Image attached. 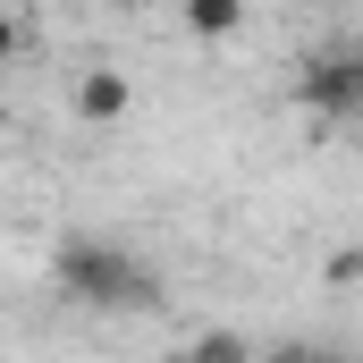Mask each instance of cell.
<instances>
[{
    "mask_svg": "<svg viewBox=\"0 0 363 363\" xmlns=\"http://www.w3.org/2000/svg\"><path fill=\"white\" fill-rule=\"evenodd\" d=\"M51 287L68 304H93V313H152L161 304V279L144 271L127 245H110V237H68L51 254Z\"/></svg>",
    "mask_w": 363,
    "mask_h": 363,
    "instance_id": "1",
    "label": "cell"
},
{
    "mask_svg": "<svg viewBox=\"0 0 363 363\" xmlns=\"http://www.w3.org/2000/svg\"><path fill=\"white\" fill-rule=\"evenodd\" d=\"M296 93H304L313 118H363V60L355 51H321V60H304Z\"/></svg>",
    "mask_w": 363,
    "mask_h": 363,
    "instance_id": "2",
    "label": "cell"
},
{
    "mask_svg": "<svg viewBox=\"0 0 363 363\" xmlns=\"http://www.w3.org/2000/svg\"><path fill=\"white\" fill-rule=\"evenodd\" d=\"M127 101H135V85H127L118 68H85V77H77V118H93V127H118Z\"/></svg>",
    "mask_w": 363,
    "mask_h": 363,
    "instance_id": "3",
    "label": "cell"
},
{
    "mask_svg": "<svg viewBox=\"0 0 363 363\" xmlns=\"http://www.w3.org/2000/svg\"><path fill=\"white\" fill-rule=\"evenodd\" d=\"M237 26H245L237 0H186V34H194V43H228Z\"/></svg>",
    "mask_w": 363,
    "mask_h": 363,
    "instance_id": "4",
    "label": "cell"
},
{
    "mask_svg": "<svg viewBox=\"0 0 363 363\" xmlns=\"http://www.w3.org/2000/svg\"><path fill=\"white\" fill-rule=\"evenodd\" d=\"M186 363H254V338H237V330H203V338L186 347Z\"/></svg>",
    "mask_w": 363,
    "mask_h": 363,
    "instance_id": "5",
    "label": "cell"
},
{
    "mask_svg": "<svg viewBox=\"0 0 363 363\" xmlns=\"http://www.w3.org/2000/svg\"><path fill=\"white\" fill-rule=\"evenodd\" d=\"M355 271H363V254H355V245H338V254H330V287H347Z\"/></svg>",
    "mask_w": 363,
    "mask_h": 363,
    "instance_id": "6",
    "label": "cell"
},
{
    "mask_svg": "<svg viewBox=\"0 0 363 363\" xmlns=\"http://www.w3.org/2000/svg\"><path fill=\"white\" fill-rule=\"evenodd\" d=\"M254 363H321V355H313V347H296V338H279L271 355H254Z\"/></svg>",
    "mask_w": 363,
    "mask_h": 363,
    "instance_id": "7",
    "label": "cell"
},
{
    "mask_svg": "<svg viewBox=\"0 0 363 363\" xmlns=\"http://www.w3.org/2000/svg\"><path fill=\"white\" fill-rule=\"evenodd\" d=\"M17 43H26V26H17V17H0V60H9Z\"/></svg>",
    "mask_w": 363,
    "mask_h": 363,
    "instance_id": "8",
    "label": "cell"
},
{
    "mask_svg": "<svg viewBox=\"0 0 363 363\" xmlns=\"http://www.w3.org/2000/svg\"><path fill=\"white\" fill-rule=\"evenodd\" d=\"M321 363H330V355H321Z\"/></svg>",
    "mask_w": 363,
    "mask_h": 363,
    "instance_id": "9",
    "label": "cell"
}]
</instances>
